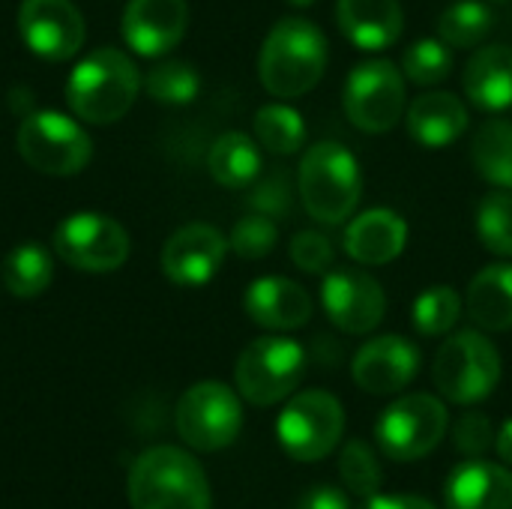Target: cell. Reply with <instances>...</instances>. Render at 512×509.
Masks as SVG:
<instances>
[{"label":"cell","mask_w":512,"mask_h":509,"mask_svg":"<svg viewBox=\"0 0 512 509\" xmlns=\"http://www.w3.org/2000/svg\"><path fill=\"white\" fill-rule=\"evenodd\" d=\"M345 432L342 402L327 390H303L297 393L285 411L279 414L276 435L282 450L297 462L327 459Z\"/></svg>","instance_id":"9"},{"label":"cell","mask_w":512,"mask_h":509,"mask_svg":"<svg viewBox=\"0 0 512 509\" xmlns=\"http://www.w3.org/2000/svg\"><path fill=\"white\" fill-rule=\"evenodd\" d=\"M243 309L258 327L273 333H288L309 324L315 303L303 285L285 276H261L246 288Z\"/></svg>","instance_id":"18"},{"label":"cell","mask_w":512,"mask_h":509,"mask_svg":"<svg viewBox=\"0 0 512 509\" xmlns=\"http://www.w3.org/2000/svg\"><path fill=\"white\" fill-rule=\"evenodd\" d=\"M495 24L492 9L483 0H456L438 18V36L450 48H477Z\"/></svg>","instance_id":"29"},{"label":"cell","mask_w":512,"mask_h":509,"mask_svg":"<svg viewBox=\"0 0 512 509\" xmlns=\"http://www.w3.org/2000/svg\"><path fill=\"white\" fill-rule=\"evenodd\" d=\"M261 150L246 132H225L213 141L207 153V168L213 180L225 189H246L261 174Z\"/></svg>","instance_id":"25"},{"label":"cell","mask_w":512,"mask_h":509,"mask_svg":"<svg viewBox=\"0 0 512 509\" xmlns=\"http://www.w3.org/2000/svg\"><path fill=\"white\" fill-rule=\"evenodd\" d=\"M408 222L387 207L354 216L345 228V252L360 267H384L405 252Z\"/></svg>","instance_id":"19"},{"label":"cell","mask_w":512,"mask_h":509,"mask_svg":"<svg viewBox=\"0 0 512 509\" xmlns=\"http://www.w3.org/2000/svg\"><path fill=\"white\" fill-rule=\"evenodd\" d=\"M189 27L186 0H129L123 9V39L141 57H162L180 45Z\"/></svg>","instance_id":"17"},{"label":"cell","mask_w":512,"mask_h":509,"mask_svg":"<svg viewBox=\"0 0 512 509\" xmlns=\"http://www.w3.org/2000/svg\"><path fill=\"white\" fill-rule=\"evenodd\" d=\"M243 429V405L237 393L219 381L189 387L177 402V432L198 453H216L237 441Z\"/></svg>","instance_id":"11"},{"label":"cell","mask_w":512,"mask_h":509,"mask_svg":"<svg viewBox=\"0 0 512 509\" xmlns=\"http://www.w3.org/2000/svg\"><path fill=\"white\" fill-rule=\"evenodd\" d=\"M498 3H504V0H498Z\"/></svg>","instance_id":"43"},{"label":"cell","mask_w":512,"mask_h":509,"mask_svg":"<svg viewBox=\"0 0 512 509\" xmlns=\"http://www.w3.org/2000/svg\"><path fill=\"white\" fill-rule=\"evenodd\" d=\"M342 105H345L348 120L360 132H369V135L390 132L408 111L405 72L393 60H384V57L363 60L360 66L351 69L345 81Z\"/></svg>","instance_id":"8"},{"label":"cell","mask_w":512,"mask_h":509,"mask_svg":"<svg viewBox=\"0 0 512 509\" xmlns=\"http://www.w3.org/2000/svg\"><path fill=\"white\" fill-rule=\"evenodd\" d=\"M432 381L447 402L477 405L501 381V354L480 330H459L435 354Z\"/></svg>","instance_id":"5"},{"label":"cell","mask_w":512,"mask_h":509,"mask_svg":"<svg viewBox=\"0 0 512 509\" xmlns=\"http://www.w3.org/2000/svg\"><path fill=\"white\" fill-rule=\"evenodd\" d=\"M336 24L360 51H384L399 42L405 12L399 0H336Z\"/></svg>","instance_id":"20"},{"label":"cell","mask_w":512,"mask_h":509,"mask_svg":"<svg viewBox=\"0 0 512 509\" xmlns=\"http://www.w3.org/2000/svg\"><path fill=\"white\" fill-rule=\"evenodd\" d=\"M447 509H512V471L492 462H465L453 468L444 486Z\"/></svg>","instance_id":"23"},{"label":"cell","mask_w":512,"mask_h":509,"mask_svg":"<svg viewBox=\"0 0 512 509\" xmlns=\"http://www.w3.org/2000/svg\"><path fill=\"white\" fill-rule=\"evenodd\" d=\"M51 279H54L51 255L36 240L15 246L3 261V282L12 297H21V300L39 297L42 291H48Z\"/></svg>","instance_id":"27"},{"label":"cell","mask_w":512,"mask_h":509,"mask_svg":"<svg viewBox=\"0 0 512 509\" xmlns=\"http://www.w3.org/2000/svg\"><path fill=\"white\" fill-rule=\"evenodd\" d=\"M447 408L432 393H411L384 408L375 426V441L393 462L429 456L447 435Z\"/></svg>","instance_id":"10"},{"label":"cell","mask_w":512,"mask_h":509,"mask_svg":"<svg viewBox=\"0 0 512 509\" xmlns=\"http://www.w3.org/2000/svg\"><path fill=\"white\" fill-rule=\"evenodd\" d=\"M255 138L261 147H267L273 156H294L306 144V123L303 114L291 105L270 102L255 111L252 120Z\"/></svg>","instance_id":"28"},{"label":"cell","mask_w":512,"mask_h":509,"mask_svg":"<svg viewBox=\"0 0 512 509\" xmlns=\"http://www.w3.org/2000/svg\"><path fill=\"white\" fill-rule=\"evenodd\" d=\"M477 234L489 252H495L501 258H512V192L498 189L480 201Z\"/></svg>","instance_id":"32"},{"label":"cell","mask_w":512,"mask_h":509,"mask_svg":"<svg viewBox=\"0 0 512 509\" xmlns=\"http://www.w3.org/2000/svg\"><path fill=\"white\" fill-rule=\"evenodd\" d=\"M453 444L462 456L468 459H480L483 453H489L495 447V426L486 414H465L456 429H453Z\"/></svg>","instance_id":"37"},{"label":"cell","mask_w":512,"mask_h":509,"mask_svg":"<svg viewBox=\"0 0 512 509\" xmlns=\"http://www.w3.org/2000/svg\"><path fill=\"white\" fill-rule=\"evenodd\" d=\"M327 36L309 18H282L264 36L258 78L276 99L309 93L327 69Z\"/></svg>","instance_id":"1"},{"label":"cell","mask_w":512,"mask_h":509,"mask_svg":"<svg viewBox=\"0 0 512 509\" xmlns=\"http://www.w3.org/2000/svg\"><path fill=\"white\" fill-rule=\"evenodd\" d=\"M405 123H408V135L420 147L441 150V147L456 144L465 135L471 117H468L465 102L456 93H450V90H429V93L417 96L408 105Z\"/></svg>","instance_id":"21"},{"label":"cell","mask_w":512,"mask_h":509,"mask_svg":"<svg viewBox=\"0 0 512 509\" xmlns=\"http://www.w3.org/2000/svg\"><path fill=\"white\" fill-rule=\"evenodd\" d=\"M21 159L51 177H72L93 159V141L87 129L60 111H33L15 132Z\"/></svg>","instance_id":"7"},{"label":"cell","mask_w":512,"mask_h":509,"mask_svg":"<svg viewBox=\"0 0 512 509\" xmlns=\"http://www.w3.org/2000/svg\"><path fill=\"white\" fill-rule=\"evenodd\" d=\"M360 509H438L435 504L414 498V495H372Z\"/></svg>","instance_id":"40"},{"label":"cell","mask_w":512,"mask_h":509,"mask_svg":"<svg viewBox=\"0 0 512 509\" xmlns=\"http://www.w3.org/2000/svg\"><path fill=\"white\" fill-rule=\"evenodd\" d=\"M339 474H342L345 489L351 495H360L363 501L378 495V489L384 483L381 462L366 441H348L345 444V450L339 456Z\"/></svg>","instance_id":"34"},{"label":"cell","mask_w":512,"mask_h":509,"mask_svg":"<svg viewBox=\"0 0 512 509\" xmlns=\"http://www.w3.org/2000/svg\"><path fill=\"white\" fill-rule=\"evenodd\" d=\"M495 450H498L501 462L512 468V420H507V423L501 426V432L495 435Z\"/></svg>","instance_id":"41"},{"label":"cell","mask_w":512,"mask_h":509,"mask_svg":"<svg viewBox=\"0 0 512 509\" xmlns=\"http://www.w3.org/2000/svg\"><path fill=\"white\" fill-rule=\"evenodd\" d=\"M321 306L327 318L348 336L372 333L387 312V294L375 276L360 267H333L321 282Z\"/></svg>","instance_id":"13"},{"label":"cell","mask_w":512,"mask_h":509,"mask_svg":"<svg viewBox=\"0 0 512 509\" xmlns=\"http://www.w3.org/2000/svg\"><path fill=\"white\" fill-rule=\"evenodd\" d=\"M18 36L42 60L63 63L84 45V18L72 0H21Z\"/></svg>","instance_id":"14"},{"label":"cell","mask_w":512,"mask_h":509,"mask_svg":"<svg viewBox=\"0 0 512 509\" xmlns=\"http://www.w3.org/2000/svg\"><path fill=\"white\" fill-rule=\"evenodd\" d=\"M132 509H210L204 468L180 447H150L129 471Z\"/></svg>","instance_id":"4"},{"label":"cell","mask_w":512,"mask_h":509,"mask_svg":"<svg viewBox=\"0 0 512 509\" xmlns=\"http://www.w3.org/2000/svg\"><path fill=\"white\" fill-rule=\"evenodd\" d=\"M144 90L159 105H189V102H195V96L201 90V75L192 63L165 60L147 72Z\"/></svg>","instance_id":"31"},{"label":"cell","mask_w":512,"mask_h":509,"mask_svg":"<svg viewBox=\"0 0 512 509\" xmlns=\"http://www.w3.org/2000/svg\"><path fill=\"white\" fill-rule=\"evenodd\" d=\"M252 207L258 213H267V216H285L291 210V183H288V174L285 168H276L273 177L261 180L252 192Z\"/></svg>","instance_id":"38"},{"label":"cell","mask_w":512,"mask_h":509,"mask_svg":"<svg viewBox=\"0 0 512 509\" xmlns=\"http://www.w3.org/2000/svg\"><path fill=\"white\" fill-rule=\"evenodd\" d=\"M471 162L477 174L512 192V123L510 120H489L471 138Z\"/></svg>","instance_id":"26"},{"label":"cell","mask_w":512,"mask_h":509,"mask_svg":"<svg viewBox=\"0 0 512 509\" xmlns=\"http://www.w3.org/2000/svg\"><path fill=\"white\" fill-rule=\"evenodd\" d=\"M276 243H279V228H276L273 216H267V213L243 216L231 228V237H228V249H234L246 261L267 258L276 249Z\"/></svg>","instance_id":"35"},{"label":"cell","mask_w":512,"mask_h":509,"mask_svg":"<svg viewBox=\"0 0 512 509\" xmlns=\"http://www.w3.org/2000/svg\"><path fill=\"white\" fill-rule=\"evenodd\" d=\"M138 90L141 75L132 57L105 45L75 63L66 81V102L78 120L108 126L135 105Z\"/></svg>","instance_id":"2"},{"label":"cell","mask_w":512,"mask_h":509,"mask_svg":"<svg viewBox=\"0 0 512 509\" xmlns=\"http://www.w3.org/2000/svg\"><path fill=\"white\" fill-rule=\"evenodd\" d=\"M54 252L81 273H114L129 258V234L102 213H72L54 231Z\"/></svg>","instance_id":"12"},{"label":"cell","mask_w":512,"mask_h":509,"mask_svg":"<svg viewBox=\"0 0 512 509\" xmlns=\"http://www.w3.org/2000/svg\"><path fill=\"white\" fill-rule=\"evenodd\" d=\"M402 72L417 87H435L453 72V48L441 36L438 39H420L405 51Z\"/></svg>","instance_id":"33"},{"label":"cell","mask_w":512,"mask_h":509,"mask_svg":"<svg viewBox=\"0 0 512 509\" xmlns=\"http://www.w3.org/2000/svg\"><path fill=\"white\" fill-rule=\"evenodd\" d=\"M297 509H351V501L336 486H312L300 501Z\"/></svg>","instance_id":"39"},{"label":"cell","mask_w":512,"mask_h":509,"mask_svg":"<svg viewBox=\"0 0 512 509\" xmlns=\"http://www.w3.org/2000/svg\"><path fill=\"white\" fill-rule=\"evenodd\" d=\"M462 87L480 111L512 108V45L495 42L477 48L465 63Z\"/></svg>","instance_id":"22"},{"label":"cell","mask_w":512,"mask_h":509,"mask_svg":"<svg viewBox=\"0 0 512 509\" xmlns=\"http://www.w3.org/2000/svg\"><path fill=\"white\" fill-rule=\"evenodd\" d=\"M225 252H228V240L222 237L219 228L207 222H192L168 237L159 261H162V273L174 285L198 288L219 273Z\"/></svg>","instance_id":"15"},{"label":"cell","mask_w":512,"mask_h":509,"mask_svg":"<svg viewBox=\"0 0 512 509\" xmlns=\"http://www.w3.org/2000/svg\"><path fill=\"white\" fill-rule=\"evenodd\" d=\"M465 309L468 318L489 333L512 330V264L498 261L483 267L468 285Z\"/></svg>","instance_id":"24"},{"label":"cell","mask_w":512,"mask_h":509,"mask_svg":"<svg viewBox=\"0 0 512 509\" xmlns=\"http://www.w3.org/2000/svg\"><path fill=\"white\" fill-rule=\"evenodd\" d=\"M297 192L303 210L315 222L339 225L351 219L363 195V171L357 156L336 141L312 144L300 159Z\"/></svg>","instance_id":"3"},{"label":"cell","mask_w":512,"mask_h":509,"mask_svg":"<svg viewBox=\"0 0 512 509\" xmlns=\"http://www.w3.org/2000/svg\"><path fill=\"white\" fill-rule=\"evenodd\" d=\"M462 309H465V300L453 285H432L414 300L411 321L420 336H429V339L447 336L459 324Z\"/></svg>","instance_id":"30"},{"label":"cell","mask_w":512,"mask_h":509,"mask_svg":"<svg viewBox=\"0 0 512 509\" xmlns=\"http://www.w3.org/2000/svg\"><path fill=\"white\" fill-rule=\"evenodd\" d=\"M420 372V348L405 336L369 339L351 363L354 384L372 396H393L405 390Z\"/></svg>","instance_id":"16"},{"label":"cell","mask_w":512,"mask_h":509,"mask_svg":"<svg viewBox=\"0 0 512 509\" xmlns=\"http://www.w3.org/2000/svg\"><path fill=\"white\" fill-rule=\"evenodd\" d=\"M285 3H291V6H312L315 0H285Z\"/></svg>","instance_id":"42"},{"label":"cell","mask_w":512,"mask_h":509,"mask_svg":"<svg viewBox=\"0 0 512 509\" xmlns=\"http://www.w3.org/2000/svg\"><path fill=\"white\" fill-rule=\"evenodd\" d=\"M306 372V351L288 336H261L243 348L234 366V381L249 405L270 408L288 399Z\"/></svg>","instance_id":"6"},{"label":"cell","mask_w":512,"mask_h":509,"mask_svg":"<svg viewBox=\"0 0 512 509\" xmlns=\"http://www.w3.org/2000/svg\"><path fill=\"white\" fill-rule=\"evenodd\" d=\"M288 255L303 273H312V276H321V273L333 270V264H336V249L321 231L294 234L288 243Z\"/></svg>","instance_id":"36"}]
</instances>
